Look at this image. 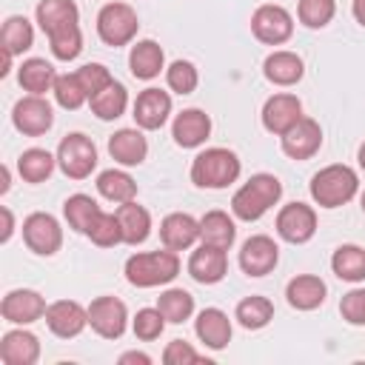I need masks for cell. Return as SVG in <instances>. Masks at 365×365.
<instances>
[{
    "label": "cell",
    "instance_id": "1",
    "mask_svg": "<svg viewBox=\"0 0 365 365\" xmlns=\"http://www.w3.org/2000/svg\"><path fill=\"white\" fill-rule=\"evenodd\" d=\"M37 23L48 37L51 54L63 63L74 60L83 51V34H80V11L74 0H40L37 3Z\"/></svg>",
    "mask_w": 365,
    "mask_h": 365
},
{
    "label": "cell",
    "instance_id": "2",
    "mask_svg": "<svg viewBox=\"0 0 365 365\" xmlns=\"http://www.w3.org/2000/svg\"><path fill=\"white\" fill-rule=\"evenodd\" d=\"M282 197V182L274 174H254L234 197H231V211L234 217L254 222L259 220L271 205H277Z\"/></svg>",
    "mask_w": 365,
    "mask_h": 365
},
{
    "label": "cell",
    "instance_id": "3",
    "mask_svg": "<svg viewBox=\"0 0 365 365\" xmlns=\"http://www.w3.org/2000/svg\"><path fill=\"white\" fill-rule=\"evenodd\" d=\"M180 274V257L177 251H143L125 259V279L137 288H154L165 285Z\"/></svg>",
    "mask_w": 365,
    "mask_h": 365
},
{
    "label": "cell",
    "instance_id": "4",
    "mask_svg": "<svg viewBox=\"0 0 365 365\" xmlns=\"http://www.w3.org/2000/svg\"><path fill=\"white\" fill-rule=\"evenodd\" d=\"M242 165L240 157L228 148H205L191 163V182L200 188H225L237 182Z\"/></svg>",
    "mask_w": 365,
    "mask_h": 365
},
{
    "label": "cell",
    "instance_id": "5",
    "mask_svg": "<svg viewBox=\"0 0 365 365\" xmlns=\"http://www.w3.org/2000/svg\"><path fill=\"white\" fill-rule=\"evenodd\" d=\"M359 188V177L354 168L336 163V165H325L322 171H317L311 177V197L317 205L322 208H339L348 200H354Z\"/></svg>",
    "mask_w": 365,
    "mask_h": 365
},
{
    "label": "cell",
    "instance_id": "6",
    "mask_svg": "<svg viewBox=\"0 0 365 365\" xmlns=\"http://www.w3.org/2000/svg\"><path fill=\"white\" fill-rule=\"evenodd\" d=\"M140 29V20H137V11L125 3H106L97 14V34L106 46H125L134 40Z\"/></svg>",
    "mask_w": 365,
    "mask_h": 365
},
{
    "label": "cell",
    "instance_id": "7",
    "mask_svg": "<svg viewBox=\"0 0 365 365\" xmlns=\"http://www.w3.org/2000/svg\"><path fill=\"white\" fill-rule=\"evenodd\" d=\"M57 165L71 180H86L97 165V148L86 134H68L57 145Z\"/></svg>",
    "mask_w": 365,
    "mask_h": 365
},
{
    "label": "cell",
    "instance_id": "8",
    "mask_svg": "<svg viewBox=\"0 0 365 365\" xmlns=\"http://www.w3.org/2000/svg\"><path fill=\"white\" fill-rule=\"evenodd\" d=\"M23 240L26 245L40 254V257H51L60 251L63 245V228L60 222L51 217V214H43V211H34L23 220Z\"/></svg>",
    "mask_w": 365,
    "mask_h": 365
},
{
    "label": "cell",
    "instance_id": "9",
    "mask_svg": "<svg viewBox=\"0 0 365 365\" xmlns=\"http://www.w3.org/2000/svg\"><path fill=\"white\" fill-rule=\"evenodd\" d=\"M251 31L259 43H268V46H279L285 40H291L294 34V17L282 9V6H274V3H265L254 11L251 17Z\"/></svg>",
    "mask_w": 365,
    "mask_h": 365
},
{
    "label": "cell",
    "instance_id": "10",
    "mask_svg": "<svg viewBox=\"0 0 365 365\" xmlns=\"http://www.w3.org/2000/svg\"><path fill=\"white\" fill-rule=\"evenodd\" d=\"M11 123L20 134L26 137H40L51 128L54 123V114H51V106L40 97V94H29L23 100L14 103V111H11Z\"/></svg>",
    "mask_w": 365,
    "mask_h": 365
},
{
    "label": "cell",
    "instance_id": "11",
    "mask_svg": "<svg viewBox=\"0 0 365 365\" xmlns=\"http://www.w3.org/2000/svg\"><path fill=\"white\" fill-rule=\"evenodd\" d=\"M314 231H317V214L305 202H288L277 214V234L285 242L302 245V242H308L314 237Z\"/></svg>",
    "mask_w": 365,
    "mask_h": 365
},
{
    "label": "cell",
    "instance_id": "12",
    "mask_svg": "<svg viewBox=\"0 0 365 365\" xmlns=\"http://www.w3.org/2000/svg\"><path fill=\"white\" fill-rule=\"evenodd\" d=\"M279 262V248L271 237L265 234H254L242 242L240 248V268L248 274V277H265L277 268Z\"/></svg>",
    "mask_w": 365,
    "mask_h": 365
},
{
    "label": "cell",
    "instance_id": "13",
    "mask_svg": "<svg viewBox=\"0 0 365 365\" xmlns=\"http://www.w3.org/2000/svg\"><path fill=\"white\" fill-rule=\"evenodd\" d=\"M46 325L54 336L71 339L88 325V308H83L74 299H57L46 308Z\"/></svg>",
    "mask_w": 365,
    "mask_h": 365
},
{
    "label": "cell",
    "instance_id": "14",
    "mask_svg": "<svg viewBox=\"0 0 365 365\" xmlns=\"http://www.w3.org/2000/svg\"><path fill=\"white\" fill-rule=\"evenodd\" d=\"M125 305L117 297H97L88 305V325L103 336V339H117L125 331Z\"/></svg>",
    "mask_w": 365,
    "mask_h": 365
},
{
    "label": "cell",
    "instance_id": "15",
    "mask_svg": "<svg viewBox=\"0 0 365 365\" xmlns=\"http://www.w3.org/2000/svg\"><path fill=\"white\" fill-rule=\"evenodd\" d=\"M322 145V128L311 117H299L285 134H282V151L291 160H311Z\"/></svg>",
    "mask_w": 365,
    "mask_h": 365
},
{
    "label": "cell",
    "instance_id": "16",
    "mask_svg": "<svg viewBox=\"0 0 365 365\" xmlns=\"http://www.w3.org/2000/svg\"><path fill=\"white\" fill-rule=\"evenodd\" d=\"M0 314H3V319L14 322V325H29V322H37L40 317H46V299L31 288H14L3 297Z\"/></svg>",
    "mask_w": 365,
    "mask_h": 365
},
{
    "label": "cell",
    "instance_id": "17",
    "mask_svg": "<svg viewBox=\"0 0 365 365\" xmlns=\"http://www.w3.org/2000/svg\"><path fill=\"white\" fill-rule=\"evenodd\" d=\"M168 114H171V97L163 88H145L134 100V120L145 131L163 128V123L168 120Z\"/></svg>",
    "mask_w": 365,
    "mask_h": 365
},
{
    "label": "cell",
    "instance_id": "18",
    "mask_svg": "<svg viewBox=\"0 0 365 365\" xmlns=\"http://www.w3.org/2000/svg\"><path fill=\"white\" fill-rule=\"evenodd\" d=\"M299 117H302V103L294 94H274L262 106V125L277 137H282Z\"/></svg>",
    "mask_w": 365,
    "mask_h": 365
},
{
    "label": "cell",
    "instance_id": "19",
    "mask_svg": "<svg viewBox=\"0 0 365 365\" xmlns=\"http://www.w3.org/2000/svg\"><path fill=\"white\" fill-rule=\"evenodd\" d=\"M225 271H228L225 248H217V245H208V242H202V245L191 254V259H188V274H191L197 282H202V285L220 282V279L225 277Z\"/></svg>",
    "mask_w": 365,
    "mask_h": 365
},
{
    "label": "cell",
    "instance_id": "20",
    "mask_svg": "<svg viewBox=\"0 0 365 365\" xmlns=\"http://www.w3.org/2000/svg\"><path fill=\"white\" fill-rule=\"evenodd\" d=\"M211 134V120L205 111L200 108H185L174 117V125H171V137L180 148H197L208 140Z\"/></svg>",
    "mask_w": 365,
    "mask_h": 365
},
{
    "label": "cell",
    "instance_id": "21",
    "mask_svg": "<svg viewBox=\"0 0 365 365\" xmlns=\"http://www.w3.org/2000/svg\"><path fill=\"white\" fill-rule=\"evenodd\" d=\"M160 240L171 251H185L200 240V220H194L191 214H182V211L168 214L160 222Z\"/></svg>",
    "mask_w": 365,
    "mask_h": 365
},
{
    "label": "cell",
    "instance_id": "22",
    "mask_svg": "<svg viewBox=\"0 0 365 365\" xmlns=\"http://www.w3.org/2000/svg\"><path fill=\"white\" fill-rule=\"evenodd\" d=\"M325 282L314 274H299L294 277L288 285H285V297H288V305L297 308V311H314L325 302Z\"/></svg>",
    "mask_w": 365,
    "mask_h": 365
},
{
    "label": "cell",
    "instance_id": "23",
    "mask_svg": "<svg viewBox=\"0 0 365 365\" xmlns=\"http://www.w3.org/2000/svg\"><path fill=\"white\" fill-rule=\"evenodd\" d=\"M194 331H197L200 342H205L211 351H222L231 342V319L220 308H202L197 314Z\"/></svg>",
    "mask_w": 365,
    "mask_h": 365
},
{
    "label": "cell",
    "instance_id": "24",
    "mask_svg": "<svg viewBox=\"0 0 365 365\" xmlns=\"http://www.w3.org/2000/svg\"><path fill=\"white\" fill-rule=\"evenodd\" d=\"M108 154L120 165H140L145 160V154H148V143H145L143 131H137V128H120L108 140Z\"/></svg>",
    "mask_w": 365,
    "mask_h": 365
},
{
    "label": "cell",
    "instance_id": "25",
    "mask_svg": "<svg viewBox=\"0 0 365 365\" xmlns=\"http://www.w3.org/2000/svg\"><path fill=\"white\" fill-rule=\"evenodd\" d=\"M40 356V342L29 331H9L0 342V359L6 365H34Z\"/></svg>",
    "mask_w": 365,
    "mask_h": 365
},
{
    "label": "cell",
    "instance_id": "26",
    "mask_svg": "<svg viewBox=\"0 0 365 365\" xmlns=\"http://www.w3.org/2000/svg\"><path fill=\"white\" fill-rule=\"evenodd\" d=\"M114 214H117L120 228H123V242L140 245V242L148 240V234H151V214L143 205H137L134 200L131 202H120V208Z\"/></svg>",
    "mask_w": 365,
    "mask_h": 365
},
{
    "label": "cell",
    "instance_id": "27",
    "mask_svg": "<svg viewBox=\"0 0 365 365\" xmlns=\"http://www.w3.org/2000/svg\"><path fill=\"white\" fill-rule=\"evenodd\" d=\"M128 66H131V74L137 80H154L163 66H165V54L160 48V43L154 40H140L137 46H131V54H128Z\"/></svg>",
    "mask_w": 365,
    "mask_h": 365
},
{
    "label": "cell",
    "instance_id": "28",
    "mask_svg": "<svg viewBox=\"0 0 365 365\" xmlns=\"http://www.w3.org/2000/svg\"><path fill=\"white\" fill-rule=\"evenodd\" d=\"M262 71L274 86H294L297 80H302L305 68H302V60L294 51H274V54L265 57Z\"/></svg>",
    "mask_w": 365,
    "mask_h": 365
},
{
    "label": "cell",
    "instance_id": "29",
    "mask_svg": "<svg viewBox=\"0 0 365 365\" xmlns=\"http://www.w3.org/2000/svg\"><path fill=\"white\" fill-rule=\"evenodd\" d=\"M200 240L208 242V245H217V248H225L228 251L234 245V240H237L234 220L225 211H208L200 220Z\"/></svg>",
    "mask_w": 365,
    "mask_h": 365
},
{
    "label": "cell",
    "instance_id": "30",
    "mask_svg": "<svg viewBox=\"0 0 365 365\" xmlns=\"http://www.w3.org/2000/svg\"><path fill=\"white\" fill-rule=\"evenodd\" d=\"M17 80H20V86H23L29 94H40V97H43L46 91L54 88L57 74H54V66H51V63L40 60V57H31V60H26V63L17 68Z\"/></svg>",
    "mask_w": 365,
    "mask_h": 365
},
{
    "label": "cell",
    "instance_id": "31",
    "mask_svg": "<svg viewBox=\"0 0 365 365\" xmlns=\"http://www.w3.org/2000/svg\"><path fill=\"white\" fill-rule=\"evenodd\" d=\"M331 268L345 282H362L365 279V248L359 245H339L331 257Z\"/></svg>",
    "mask_w": 365,
    "mask_h": 365
},
{
    "label": "cell",
    "instance_id": "32",
    "mask_svg": "<svg viewBox=\"0 0 365 365\" xmlns=\"http://www.w3.org/2000/svg\"><path fill=\"white\" fill-rule=\"evenodd\" d=\"M31 43H34L31 23L23 14H11L3 23V31H0V48L9 51V54H23V51L31 48Z\"/></svg>",
    "mask_w": 365,
    "mask_h": 365
},
{
    "label": "cell",
    "instance_id": "33",
    "mask_svg": "<svg viewBox=\"0 0 365 365\" xmlns=\"http://www.w3.org/2000/svg\"><path fill=\"white\" fill-rule=\"evenodd\" d=\"M63 214L68 220V225L80 234H88V228L94 225V220L103 214L100 205L88 197V194H71L66 202H63Z\"/></svg>",
    "mask_w": 365,
    "mask_h": 365
},
{
    "label": "cell",
    "instance_id": "34",
    "mask_svg": "<svg viewBox=\"0 0 365 365\" xmlns=\"http://www.w3.org/2000/svg\"><path fill=\"white\" fill-rule=\"evenodd\" d=\"M91 111L100 117V120H117L123 111H125V106H128V94H125V86L123 83H117V80H111L100 94H94L91 100Z\"/></svg>",
    "mask_w": 365,
    "mask_h": 365
},
{
    "label": "cell",
    "instance_id": "35",
    "mask_svg": "<svg viewBox=\"0 0 365 365\" xmlns=\"http://www.w3.org/2000/svg\"><path fill=\"white\" fill-rule=\"evenodd\" d=\"M57 157H51L46 148H29L17 157V171L26 182H43L51 177Z\"/></svg>",
    "mask_w": 365,
    "mask_h": 365
},
{
    "label": "cell",
    "instance_id": "36",
    "mask_svg": "<svg viewBox=\"0 0 365 365\" xmlns=\"http://www.w3.org/2000/svg\"><path fill=\"white\" fill-rule=\"evenodd\" d=\"M97 191L111 202H131L137 197V182L117 168H108L97 177Z\"/></svg>",
    "mask_w": 365,
    "mask_h": 365
},
{
    "label": "cell",
    "instance_id": "37",
    "mask_svg": "<svg viewBox=\"0 0 365 365\" xmlns=\"http://www.w3.org/2000/svg\"><path fill=\"white\" fill-rule=\"evenodd\" d=\"M157 308L165 317V322L180 325V322H185L194 314V297L188 291H182V288H168V291L160 294Z\"/></svg>",
    "mask_w": 365,
    "mask_h": 365
},
{
    "label": "cell",
    "instance_id": "38",
    "mask_svg": "<svg viewBox=\"0 0 365 365\" xmlns=\"http://www.w3.org/2000/svg\"><path fill=\"white\" fill-rule=\"evenodd\" d=\"M274 317V305L271 299L265 297H245L240 305H237V319L242 328L248 331H257V328H265Z\"/></svg>",
    "mask_w": 365,
    "mask_h": 365
},
{
    "label": "cell",
    "instance_id": "39",
    "mask_svg": "<svg viewBox=\"0 0 365 365\" xmlns=\"http://www.w3.org/2000/svg\"><path fill=\"white\" fill-rule=\"evenodd\" d=\"M54 100H57V106H63L66 111H77L86 100H88V94H86V88H83V83H80V77H77V71L74 74H57V80H54Z\"/></svg>",
    "mask_w": 365,
    "mask_h": 365
},
{
    "label": "cell",
    "instance_id": "40",
    "mask_svg": "<svg viewBox=\"0 0 365 365\" xmlns=\"http://www.w3.org/2000/svg\"><path fill=\"white\" fill-rule=\"evenodd\" d=\"M297 14H299V23H305L308 29H322L334 20L336 3L334 0H299Z\"/></svg>",
    "mask_w": 365,
    "mask_h": 365
},
{
    "label": "cell",
    "instance_id": "41",
    "mask_svg": "<svg viewBox=\"0 0 365 365\" xmlns=\"http://www.w3.org/2000/svg\"><path fill=\"white\" fill-rule=\"evenodd\" d=\"M88 240H91L94 245H100V248H111V245L123 242V228H120L117 214H106V211H103V214L94 220V225L88 228Z\"/></svg>",
    "mask_w": 365,
    "mask_h": 365
},
{
    "label": "cell",
    "instance_id": "42",
    "mask_svg": "<svg viewBox=\"0 0 365 365\" xmlns=\"http://www.w3.org/2000/svg\"><path fill=\"white\" fill-rule=\"evenodd\" d=\"M165 80H168V88L177 91V94H191L200 83V74L194 68V63L188 60H174L168 68H165Z\"/></svg>",
    "mask_w": 365,
    "mask_h": 365
},
{
    "label": "cell",
    "instance_id": "43",
    "mask_svg": "<svg viewBox=\"0 0 365 365\" xmlns=\"http://www.w3.org/2000/svg\"><path fill=\"white\" fill-rule=\"evenodd\" d=\"M163 328H165V317L160 314V308H140L137 311V317H134V336L137 339H145V342L160 339Z\"/></svg>",
    "mask_w": 365,
    "mask_h": 365
},
{
    "label": "cell",
    "instance_id": "44",
    "mask_svg": "<svg viewBox=\"0 0 365 365\" xmlns=\"http://www.w3.org/2000/svg\"><path fill=\"white\" fill-rule=\"evenodd\" d=\"M77 77H80V83H83L88 100H91L94 94H100V91L114 80L111 71H108L106 66H100V63H86L83 68H77Z\"/></svg>",
    "mask_w": 365,
    "mask_h": 365
},
{
    "label": "cell",
    "instance_id": "45",
    "mask_svg": "<svg viewBox=\"0 0 365 365\" xmlns=\"http://www.w3.org/2000/svg\"><path fill=\"white\" fill-rule=\"evenodd\" d=\"M339 314L351 325H365V288L348 291L342 297V302H339Z\"/></svg>",
    "mask_w": 365,
    "mask_h": 365
},
{
    "label": "cell",
    "instance_id": "46",
    "mask_svg": "<svg viewBox=\"0 0 365 365\" xmlns=\"http://www.w3.org/2000/svg\"><path fill=\"white\" fill-rule=\"evenodd\" d=\"M163 362L165 365H194V362H202V356L185 339H171L163 351Z\"/></svg>",
    "mask_w": 365,
    "mask_h": 365
},
{
    "label": "cell",
    "instance_id": "47",
    "mask_svg": "<svg viewBox=\"0 0 365 365\" xmlns=\"http://www.w3.org/2000/svg\"><path fill=\"white\" fill-rule=\"evenodd\" d=\"M0 214H3V234H0V240L9 242V237H11V231H14V217H11L9 208H0Z\"/></svg>",
    "mask_w": 365,
    "mask_h": 365
},
{
    "label": "cell",
    "instance_id": "48",
    "mask_svg": "<svg viewBox=\"0 0 365 365\" xmlns=\"http://www.w3.org/2000/svg\"><path fill=\"white\" fill-rule=\"evenodd\" d=\"M128 362H140V365H151V356L148 354H140V351H128L120 356V365H128Z\"/></svg>",
    "mask_w": 365,
    "mask_h": 365
},
{
    "label": "cell",
    "instance_id": "49",
    "mask_svg": "<svg viewBox=\"0 0 365 365\" xmlns=\"http://www.w3.org/2000/svg\"><path fill=\"white\" fill-rule=\"evenodd\" d=\"M354 17L359 26H365V0H354Z\"/></svg>",
    "mask_w": 365,
    "mask_h": 365
},
{
    "label": "cell",
    "instance_id": "50",
    "mask_svg": "<svg viewBox=\"0 0 365 365\" xmlns=\"http://www.w3.org/2000/svg\"><path fill=\"white\" fill-rule=\"evenodd\" d=\"M0 191H3V194L9 191V168H6V165H3V185H0Z\"/></svg>",
    "mask_w": 365,
    "mask_h": 365
},
{
    "label": "cell",
    "instance_id": "51",
    "mask_svg": "<svg viewBox=\"0 0 365 365\" xmlns=\"http://www.w3.org/2000/svg\"><path fill=\"white\" fill-rule=\"evenodd\" d=\"M359 165H362V171H365V143L359 145Z\"/></svg>",
    "mask_w": 365,
    "mask_h": 365
},
{
    "label": "cell",
    "instance_id": "52",
    "mask_svg": "<svg viewBox=\"0 0 365 365\" xmlns=\"http://www.w3.org/2000/svg\"><path fill=\"white\" fill-rule=\"evenodd\" d=\"M359 202H362V211H365V194H362V200H359Z\"/></svg>",
    "mask_w": 365,
    "mask_h": 365
}]
</instances>
